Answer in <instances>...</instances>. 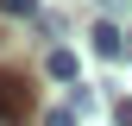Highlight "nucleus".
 <instances>
[{
  "label": "nucleus",
  "instance_id": "nucleus-5",
  "mask_svg": "<svg viewBox=\"0 0 132 126\" xmlns=\"http://www.w3.org/2000/svg\"><path fill=\"white\" fill-rule=\"evenodd\" d=\"M82 114H76V107H51V114H44V126H76Z\"/></svg>",
  "mask_w": 132,
  "mask_h": 126
},
{
  "label": "nucleus",
  "instance_id": "nucleus-7",
  "mask_svg": "<svg viewBox=\"0 0 132 126\" xmlns=\"http://www.w3.org/2000/svg\"><path fill=\"white\" fill-rule=\"evenodd\" d=\"M126 51H132V44H126Z\"/></svg>",
  "mask_w": 132,
  "mask_h": 126
},
{
  "label": "nucleus",
  "instance_id": "nucleus-2",
  "mask_svg": "<svg viewBox=\"0 0 132 126\" xmlns=\"http://www.w3.org/2000/svg\"><path fill=\"white\" fill-rule=\"evenodd\" d=\"M126 44H132V38H126L120 25H107V19L94 25V57H107V63H113V57H126Z\"/></svg>",
  "mask_w": 132,
  "mask_h": 126
},
{
  "label": "nucleus",
  "instance_id": "nucleus-3",
  "mask_svg": "<svg viewBox=\"0 0 132 126\" xmlns=\"http://www.w3.org/2000/svg\"><path fill=\"white\" fill-rule=\"evenodd\" d=\"M44 69H51L57 82H76V51H51V57H44Z\"/></svg>",
  "mask_w": 132,
  "mask_h": 126
},
{
  "label": "nucleus",
  "instance_id": "nucleus-1",
  "mask_svg": "<svg viewBox=\"0 0 132 126\" xmlns=\"http://www.w3.org/2000/svg\"><path fill=\"white\" fill-rule=\"evenodd\" d=\"M25 107H31L25 82H19V76H0V126H13V120L25 114Z\"/></svg>",
  "mask_w": 132,
  "mask_h": 126
},
{
  "label": "nucleus",
  "instance_id": "nucleus-4",
  "mask_svg": "<svg viewBox=\"0 0 132 126\" xmlns=\"http://www.w3.org/2000/svg\"><path fill=\"white\" fill-rule=\"evenodd\" d=\"M0 13H6V19H31V13H38V0H0Z\"/></svg>",
  "mask_w": 132,
  "mask_h": 126
},
{
  "label": "nucleus",
  "instance_id": "nucleus-6",
  "mask_svg": "<svg viewBox=\"0 0 132 126\" xmlns=\"http://www.w3.org/2000/svg\"><path fill=\"white\" fill-rule=\"evenodd\" d=\"M113 120H120V126H132V101H120V107H113Z\"/></svg>",
  "mask_w": 132,
  "mask_h": 126
}]
</instances>
